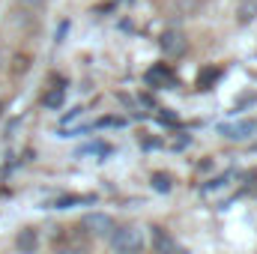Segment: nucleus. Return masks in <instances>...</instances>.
Here are the masks:
<instances>
[{
  "label": "nucleus",
  "instance_id": "obj_10",
  "mask_svg": "<svg viewBox=\"0 0 257 254\" xmlns=\"http://www.w3.org/2000/svg\"><path fill=\"white\" fill-rule=\"evenodd\" d=\"M236 15H239V24H248V21H254V18H257V0H239V9H236Z\"/></svg>",
  "mask_w": 257,
  "mask_h": 254
},
{
  "label": "nucleus",
  "instance_id": "obj_15",
  "mask_svg": "<svg viewBox=\"0 0 257 254\" xmlns=\"http://www.w3.org/2000/svg\"><path fill=\"white\" fill-rule=\"evenodd\" d=\"M0 111H3V108H0Z\"/></svg>",
  "mask_w": 257,
  "mask_h": 254
},
{
  "label": "nucleus",
  "instance_id": "obj_6",
  "mask_svg": "<svg viewBox=\"0 0 257 254\" xmlns=\"http://www.w3.org/2000/svg\"><path fill=\"white\" fill-rule=\"evenodd\" d=\"M36 245H39V233H36L33 227L18 230V236H15V248H18V254H33Z\"/></svg>",
  "mask_w": 257,
  "mask_h": 254
},
{
  "label": "nucleus",
  "instance_id": "obj_14",
  "mask_svg": "<svg viewBox=\"0 0 257 254\" xmlns=\"http://www.w3.org/2000/svg\"><path fill=\"white\" fill-rule=\"evenodd\" d=\"M63 254H84V251H63Z\"/></svg>",
  "mask_w": 257,
  "mask_h": 254
},
{
  "label": "nucleus",
  "instance_id": "obj_13",
  "mask_svg": "<svg viewBox=\"0 0 257 254\" xmlns=\"http://www.w3.org/2000/svg\"><path fill=\"white\" fill-rule=\"evenodd\" d=\"M24 3H42V0H24Z\"/></svg>",
  "mask_w": 257,
  "mask_h": 254
},
{
  "label": "nucleus",
  "instance_id": "obj_3",
  "mask_svg": "<svg viewBox=\"0 0 257 254\" xmlns=\"http://www.w3.org/2000/svg\"><path fill=\"white\" fill-rule=\"evenodd\" d=\"M159 45H162V51L165 54H171V57H180V54H186V36L183 33H177V30H165L162 33V39H159Z\"/></svg>",
  "mask_w": 257,
  "mask_h": 254
},
{
  "label": "nucleus",
  "instance_id": "obj_8",
  "mask_svg": "<svg viewBox=\"0 0 257 254\" xmlns=\"http://www.w3.org/2000/svg\"><path fill=\"white\" fill-rule=\"evenodd\" d=\"M221 72H224L221 66H206V69L197 75V87H200V90H209V87L221 78Z\"/></svg>",
  "mask_w": 257,
  "mask_h": 254
},
{
  "label": "nucleus",
  "instance_id": "obj_1",
  "mask_svg": "<svg viewBox=\"0 0 257 254\" xmlns=\"http://www.w3.org/2000/svg\"><path fill=\"white\" fill-rule=\"evenodd\" d=\"M111 248L117 254H141L144 251V233L138 227H114L111 230Z\"/></svg>",
  "mask_w": 257,
  "mask_h": 254
},
{
  "label": "nucleus",
  "instance_id": "obj_5",
  "mask_svg": "<svg viewBox=\"0 0 257 254\" xmlns=\"http://www.w3.org/2000/svg\"><path fill=\"white\" fill-rule=\"evenodd\" d=\"M144 78H147V84H150V87H165V90H171V87L177 84L174 72H171L168 66H162V63H159V66H153V69H150V72H147Z\"/></svg>",
  "mask_w": 257,
  "mask_h": 254
},
{
  "label": "nucleus",
  "instance_id": "obj_7",
  "mask_svg": "<svg viewBox=\"0 0 257 254\" xmlns=\"http://www.w3.org/2000/svg\"><path fill=\"white\" fill-rule=\"evenodd\" d=\"M224 138H230V141H245V138H251V132H254V123H236V126H221L218 129Z\"/></svg>",
  "mask_w": 257,
  "mask_h": 254
},
{
  "label": "nucleus",
  "instance_id": "obj_9",
  "mask_svg": "<svg viewBox=\"0 0 257 254\" xmlns=\"http://www.w3.org/2000/svg\"><path fill=\"white\" fill-rule=\"evenodd\" d=\"M96 197L93 194H87V197H78V194H69V197H57V200H51L48 206L51 209H69V206H78V203H93Z\"/></svg>",
  "mask_w": 257,
  "mask_h": 254
},
{
  "label": "nucleus",
  "instance_id": "obj_11",
  "mask_svg": "<svg viewBox=\"0 0 257 254\" xmlns=\"http://www.w3.org/2000/svg\"><path fill=\"white\" fill-rule=\"evenodd\" d=\"M63 99H66V90H63V87H54V90H51V93H48V96H45L42 102H45V108L57 111V108L63 105Z\"/></svg>",
  "mask_w": 257,
  "mask_h": 254
},
{
  "label": "nucleus",
  "instance_id": "obj_12",
  "mask_svg": "<svg viewBox=\"0 0 257 254\" xmlns=\"http://www.w3.org/2000/svg\"><path fill=\"white\" fill-rule=\"evenodd\" d=\"M153 186H156V191H171V180L165 174H156L153 177Z\"/></svg>",
  "mask_w": 257,
  "mask_h": 254
},
{
  "label": "nucleus",
  "instance_id": "obj_2",
  "mask_svg": "<svg viewBox=\"0 0 257 254\" xmlns=\"http://www.w3.org/2000/svg\"><path fill=\"white\" fill-rule=\"evenodd\" d=\"M153 248H156V254H189L171 233H165L162 227H153Z\"/></svg>",
  "mask_w": 257,
  "mask_h": 254
},
{
  "label": "nucleus",
  "instance_id": "obj_4",
  "mask_svg": "<svg viewBox=\"0 0 257 254\" xmlns=\"http://www.w3.org/2000/svg\"><path fill=\"white\" fill-rule=\"evenodd\" d=\"M84 230L105 236V233L114 230V221H111V215H105V212H90V215H84Z\"/></svg>",
  "mask_w": 257,
  "mask_h": 254
}]
</instances>
